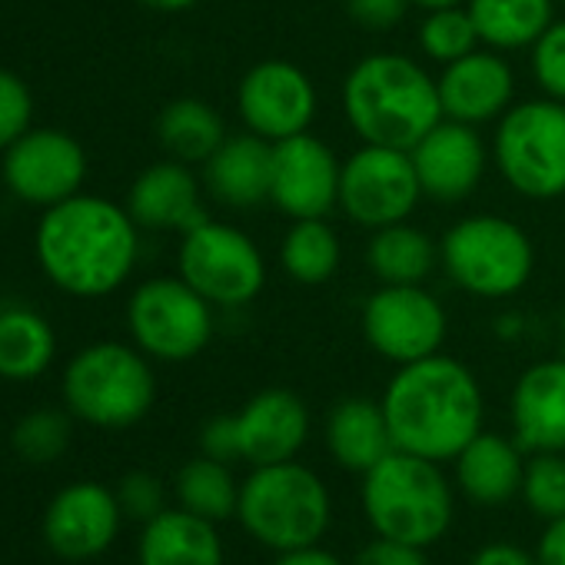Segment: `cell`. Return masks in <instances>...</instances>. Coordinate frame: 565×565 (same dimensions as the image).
I'll return each instance as SVG.
<instances>
[{"instance_id":"cell-32","label":"cell","mask_w":565,"mask_h":565,"mask_svg":"<svg viewBox=\"0 0 565 565\" xmlns=\"http://www.w3.org/2000/svg\"><path fill=\"white\" fill-rule=\"evenodd\" d=\"M416 44H419L423 57L439 64V67H446V64L482 47L479 31L466 11V4L426 11V18L419 21V31H416Z\"/></svg>"},{"instance_id":"cell-20","label":"cell","mask_w":565,"mask_h":565,"mask_svg":"<svg viewBox=\"0 0 565 565\" xmlns=\"http://www.w3.org/2000/svg\"><path fill=\"white\" fill-rule=\"evenodd\" d=\"M509 416L525 452H565V360L532 363L512 386Z\"/></svg>"},{"instance_id":"cell-11","label":"cell","mask_w":565,"mask_h":565,"mask_svg":"<svg viewBox=\"0 0 565 565\" xmlns=\"http://www.w3.org/2000/svg\"><path fill=\"white\" fill-rule=\"evenodd\" d=\"M360 327L370 350L396 366H406L443 350L449 317L423 282H403V287L383 282L376 294L366 297Z\"/></svg>"},{"instance_id":"cell-23","label":"cell","mask_w":565,"mask_h":565,"mask_svg":"<svg viewBox=\"0 0 565 565\" xmlns=\"http://www.w3.org/2000/svg\"><path fill=\"white\" fill-rule=\"evenodd\" d=\"M525 449L502 436V433H479L452 462H456V486L459 492L482 505L495 509L519 499L522 472H525Z\"/></svg>"},{"instance_id":"cell-8","label":"cell","mask_w":565,"mask_h":565,"mask_svg":"<svg viewBox=\"0 0 565 565\" xmlns=\"http://www.w3.org/2000/svg\"><path fill=\"white\" fill-rule=\"evenodd\" d=\"M499 177L525 200L565 196V104L552 97L512 104L489 143Z\"/></svg>"},{"instance_id":"cell-30","label":"cell","mask_w":565,"mask_h":565,"mask_svg":"<svg viewBox=\"0 0 565 565\" xmlns=\"http://www.w3.org/2000/svg\"><path fill=\"white\" fill-rule=\"evenodd\" d=\"M343 263V246L337 230L323 220H290V230L279 243V266L303 287H320L337 276Z\"/></svg>"},{"instance_id":"cell-37","label":"cell","mask_w":565,"mask_h":565,"mask_svg":"<svg viewBox=\"0 0 565 565\" xmlns=\"http://www.w3.org/2000/svg\"><path fill=\"white\" fill-rule=\"evenodd\" d=\"M117 499H120V509L127 519H137V522H150L153 515H160L167 509V492H163V482L150 472H127L117 486Z\"/></svg>"},{"instance_id":"cell-25","label":"cell","mask_w":565,"mask_h":565,"mask_svg":"<svg viewBox=\"0 0 565 565\" xmlns=\"http://www.w3.org/2000/svg\"><path fill=\"white\" fill-rule=\"evenodd\" d=\"M327 449L340 469L360 476L373 469L380 459H386L396 446L383 403L366 396L340 399L327 416Z\"/></svg>"},{"instance_id":"cell-7","label":"cell","mask_w":565,"mask_h":565,"mask_svg":"<svg viewBox=\"0 0 565 565\" xmlns=\"http://www.w3.org/2000/svg\"><path fill=\"white\" fill-rule=\"evenodd\" d=\"M439 266L459 290L482 300H502L532 279L535 246L519 223L499 213H476L443 233Z\"/></svg>"},{"instance_id":"cell-39","label":"cell","mask_w":565,"mask_h":565,"mask_svg":"<svg viewBox=\"0 0 565 565\" xmlns=\"http://www.w3.org/2000/svg\"><path fill=\"white\" fill-rule=\"evenodd\" d=\"M353 565H429V558H426V548L376 535L356 552Z\"/></svg>"},{"instance_id":"cell-14","label":"cell","mask_w":565,"mask_h":565,"mask_svg":"<svg viewBox=\"0 0 565 565\" xmlns=\"http://www.w3.org/2000/svg\"><path fill=\"white\" fill-rule=\"evenodd\" d=\"M84 177L87 153L64 130H28L4 150V183L31 206H57L77 196Z\"/></svg>"},{"instance_id":"cell-28","label":"cell","mask_w":565,"mask_h":565,"mask_svg":"<svg viewBox=\"0 0 565 565\" xmlns=\"http://www.w3.org/2000/svg\"><path fill=\"white\" fill-rule=\"evenodd\" d=\"M57 356V337L51 323L28 310H0V380L31 383L47 373Z\"/></svg>"},{"instance_id":"cell-6","label":"cell","mask_w":565,"mask_h":565,"mask_svg":"<svg viewBox=\"0 0 565 565\" xmlns=\"http://www.w3.org/2000/svg\"><path fill=\"white\" fill-rule=\"evenodd\" d=\"M67 413L97 429L137 426L157 399L150 356L127 343H90L64 370Z\"/></svg>"},{"instance_id":"cell-15","label":"cell","mask_w":565,"mask_h":565,"mask_svg":"<svg viewBox=\"0 0 565 565\" xmlns=\"http://www.w3.org/2000/svg\"><path fill=\"white\" fill-rule=\"evenodd\" d=\"M343 160L310 130L273 143L269 203L290 220H323L340 206Z\"/></svg>"},{"instance_id":"cell-33","label":"cell","mask_w":565,"mask_h":565,"mask_svg":"<svg viewBox=\"0 0 565 565\" xmlns=\"http://www.w3.org/2000/svg\"><path fill=\"white\" fill-rule=\"evenodd\" d=\"M71 436H74L71 413H64V409H34L14 426L11 446L24 462L44 466V462H57L67 452Z\"/></svg>"},{"instance_id":"cell-27","label":"cell","mask_w":565,"mask_h":565,"mask_svg":"<svg viewBox=\"0 0 565 565\" xmlns=\"http://www.w3.org/2000/svg\"><path fill=\"white\" fill-rule=\"evenodd\" d=\"M439 263V243L409 220L373 230L366 243V266L380 282H426Z\"/></svg>"},{"instance_id":"cell-19","label":"cell","mask_w":565,"mask_h":565,"mask_svg":"<svg viewBox=\"0 0 565 565\" xmlns=\"http://www.w3.org/2000/svg\"><path fill=\"white\" fill-rule=\"evenodd\" d=\"M436 87L446 120L482 127V124H495L512 107L515 71L499 51L479 47L446 64L443 74L436 77Z\"/></svg>"},{"instance_id":"cell-42","label":"cell","mask_w":565,"mask_h":565,"mask_svg":"<svg viewBox=\"0 0 565 565\" xmlns=\"http://www.w3.org/2000/svg\"><path fill=\"white\" fill-rule=\"evenodd\" d=\"M535 558L539 565H565V515L545 522L539 545H535Z\"/></svg>"},{"instance_id":"cell-16","label":"cell","mask_w":565,"mask_h":565,"mask_svg":"<svg viewBox=\"0 0 565 565\" xmlns=\"http://www.w3.org/2000/svg\"><path fill=\"white\" fill-rule=\"evenodd\" d=\"M124 525L117 489L100 482H71L44 509V542L67 562H87L104 555Z\"/></svg>"},{"instance_id":"cell-36","label":"cell","mask_w":565,"mask_h":565,"mask_svg":"<svg viewBox=\"0 0 565 565\" xmlns=\"http://www.w3.org/2000/svg\"><path fill=\"white\" fill-rule=\"evenodd\" d=\"M31 117H34V97L28 84L11 71H0V150H8L14 140H21L31 130Z\"/></svg>"},{"instance_id":"cell-43","label":"cell","mask_w":565,"mask_h":565,"mask_svg":"<svg viewBox=\"0 0 565 565\" xmlns=\"http://www.w3.org/2000/svg\"><path fill=\"white\" fill-rule=\"evenodd\" d=\"M269 565H347L340 555L327 552L323 545H307V548H294V552H276V558Z\"/></svg>"},{"instance_id":"cell-38","label":"cell","mask_w":565,"mask_h":565,"mask_svg":"<svg viewBox=\"0 0 565 565\" xmlns=\"http://www.w3.org/2000/svg\"><path fill=\"white\" fill-rule=\"evenodd\" d=\"M413 0H347V14L373 34L393 31L409 14Z\"/></svg>"},{"instance_id":"cell-10","label":"cell","mask_w":565,"mask_h":565,"mask_svg":"<svg viewBox=\"0 0 565 565\" xmlns=\"http://www.w3.org/2000/svg\"><path fill=\"white\" fill-rule=\"evenodd\" d=\"M177 269L216 310L253 303L266 282V259L253 236L220 220H203L183 233Z\"/></svg>"},{"instance_id":"cell-44","label":"cell","mask_w":565,"mask_h":565,"mask_svg":"<svg viewBox=\"0 0 565 565\" xmlns=\"http://www.w3.org/2000/svg\"><path fill=\"white\" fill-rule=\"evenodd\" d=\"M140 4H147L150 11H163V14H180V11L196 8L200 0H140Z\"/></svg>"},{"instance_id":"cell-17","label":"cell","mask_w":565,"mask_h":565,"mask_svg":"<svg viewBox=\"0 0 565 565\" xmlns=\"http://www.w3.org/2000/svg\"><path fill=\"white\" fill-rule=\"evenodd\" d=\"M413 167L423 186V196L436 203H462L476 193L492 163L479 127L459 120H439L413 150Z\"/></svg>"},{"instance_id":"cell-18","label":"cell","mask_w":565,"mask_h":565,"mask_svg":"<svg viewBox=\"0 0 565 565\" xmlns=\"http://www.w3.org/2000/svg\"><path fill=\"white\" fill-rule=\"evenodd\" d=\"M239 462L269 466L297 459L310 439V409L294 390H259L239 413H233Z\"/></svg>"},{"instance_id":"cell-45","label":"cell","mask_w":565,"mask_h":565,"mask_svg":"<svg viewBox=\"0 0 565 565\" xmlns=\"http://www.w3.org/2000/svg\"><path fill=\"white\" fill-rule=\"evenodd\" d=\"M456 4H466V0H413V8H419L423 14L439 11V8H456Z\"/></svg>"},{"instance_id":"cell-3","label":"cell","mask_w":565,"mask_h":565,"mask_svg":"<svg viewBox=\"0 0 565 565\" xmlns=\"http://www.w3.org/2000/svg\"><path fill=\"white\" fill-rule=\"evenodd\" d=\"M343 114L363 143L413 150L443 120V104L436 77L416 57L380 51L347 74Z\"/></svg>"},{"instance_id":"cell-22","label":"cell","mask_w":565,"mask_h":565,"mask_svg":"<svg viewBox=\"0 0 565 565\" xmlns=\"http://www.w3.org/2000/svg\"><path fill=\"white\" fill-rule=\"evenodd\" d=\"M273 143L256 134H236L203 163V190L230 210H253L269 200Z\"/></svg>"},{"instance_id":"cell-1","label":"cell","mask_w":565,"mask_h":565,"mask_svg":"<svg viewBox=\"0 0 565 565\" xmlns=\"http://www.w3.org/2000/svg\"><path fill=\"white\" fill-rule=\"evenodd\" d=\"M137 220L114 200L77 193L47 206L38 223V263L54 287L97 300L120 290L140 256Z\"/></svg>"},{"instance_id":"cell-5","label":"cell","mask_w":565,"mask_h":565,"mask_svg":"<svg viewBox=\"0 0 565 565\" xmlns=\"http://www.w3.org/2000/svg\"><path fill=\"white\" fill-rule=\"evenodd\" d=\"M236 519L269 552L320 545L333 525V495L323 476L297 459L253 466L239 482Z\"/></svg>"},{"instance_id":"cell-12","label":"cell","mask_w":565,"mask_h":565,"mask_svg":"<svg viewBox=\"0 0 565 565\" xmlns=\"http://www.w3.org/2000/svg\"><path fill=\"white\" fill-rule=\"evenodd\" d=\"M423 200L413 153L399 147L363 143L343 160L340 210L366 230L403 223Z\"/></svg>"},{"instance_id":"cell-4","label":"cell","mask_w":565,"mask_h":565,"mask_svg":"<svg viewBox=\"0 0 565 565\" xmlns=\"http://www.w3.org/2000/svg\"><path fill=\"white\" fill-rule=\"evenodd\" d=\"M360 505L373 535L429 548L456 519V489L443 462L393 449L363 472Z\"/></svg>"},{"instance_id":"cell-35","label":"cell","mask_w":565,"mask_h":565,"mask_svg":"<svg viewBox=\"0 0 565 565\" xmlns=\"http://www.w3.org/2000/svg\"><path fill=\"white\" fill-rule=\"evenodd\" d=\"M529 67L542 97L565 104V21H552L548 31L529 47Z\"/></svg>"},{"instance_id":"cell-26","label":"cell","mask_w":565,"mask_h":565,"mask_svg":"<svg viewBox=\"0 0 565 565\" xmlns=\"http://www.w3.org/2000/svg\"><path fill=\"white\" fill-rule=\"evenodd\" d=\"M482 47L529 51L555 21V0H466Z\"/></svg>"},{"instance_id":"cell-40","label":"cell","mask_w":565,"mask_h":565,"mask_svg":"<svg viewBox=\"0 0 565 565\" xmlns=\"http://www.w3.org/2000/svg\"><path fill=\"white\" fill-rule=\"evenodd\" d=\"M200 452L220 462H239V449H236V429H233V416H213L203 433H200Z\"/></svg>"},{"instance_id":"cell-31","label":"cell","mask_w":565,"mask_h":565,"mask_svg":"<svg viewBox=\"0 0 565 565\" xmlns=\"http://www.w3.org/2000/svg\"><path fill=\"white\" fill-rule=\"evenodd\" d=\"M177 502L210 522H223L236 515L239 502V482L230 472V462L196 456L180 466L177 472Z\"/></svg>"},{"instance_id":"cell-24","label":"cell","mask_w":565,"mask_h":565,"mask_svg":"<svg viewBox=\"0 0 565 565\" xmlns=\"http://www.w3.org/2000/svg\"><path fill=\"white\" fill-rule=\"evenodd\" d=\"M137 565H223V535L216 522L177 505L143 522Z\"/></svg>"},{"instance_id":"cell-13","label":"cell","mask_w":565,"mask_h":565,"mask_svg":"<svg viewBox=\"0 0 565 565\" xmlns=\"http://www.w3.org/2000/svg\"><path fill=\"white\" fill-rule=\"evenodd\" d=\"M236 110L249 134L279 143L307 134L317 117V87L307 71L290 61H259L236 87Z\"/></svg>"},{"instance_id":"cell-41","label":"cell","mask_w":565,"mask_h":565,"mask_svg":"<svg viewBox=\"0 0 565 565\" xmlns=\"http://www.w3.org/2000/svg\"><path fill=\"white\" fill-rule=\"evenodd\" d=\"M469 565H539L535 552L522 548L519 542H509V539H495V542H486L472 552Z\"/></svg>"},{"instance_id":"cell-46","label":"cell","mask_w":565,"mask_h":565,"mask_svg":"<svg viewBox=\"0 0 565 565\" xmlns=\"http://www.w3.org/2000/svg\"><path fill=\"white\" fill-rule=\"evenodd\" d=\"M562 4H565V0H562Z\"/></svg>"},{"instance_id":"cell-29","label":"cell","mask_w":565,"mask_h":565,"mask_svg":"<svg viewBox=\"0 0 565 565\" xmlns=\"http://www.w3.org/2000/svg\"><path fill=\"white\" fill-rule=\"evenodd\" d=\"M157 137L163 150L170 153V160L203 167L226 140V127H223V117L206 100L180 97L163 107L157 120Z\"/></svg>"},{"instance_id":"cell-2","label":"cell","mask_w":565,"mask_h":565,"mask_svg":"<svg viewBox=\"0 0 565 565\" xmlns=\"http://www.w3.org/2000/svg\"><path fill=\"white\" fill-rule=\"evenodd\" d=\"M380 403L393 446L433 462H452L486 423V396L476 373L443 353L399 366Z\"/></svg>"},{"instance_id":"cell-34","label":"cell","mask_w":565,"mask_h":565,"mask_svg":"<svg viewBox=\"0 0 565 565\" xmlns=\"http://www.w3.org/2000/svg\"><path fill=\"white\" fill-rule=\"evenodd\" d=\"M519 499L545 522L565 515V452H529Z\"/></svg>"},{"instance_id":"cell-9","label":"cell","mask_w":565,"mask_h":565,"mask_svg":"<svg viewBox=\"0 0 565 565\" xmlns=\"http://www.w3.org/2000/svg\"><path fill=\"white\" fill-rule=\"evenodd\" d=\"M213 303L203 300L183 276H157L134 290L127 327L134 347L160 363H186L200 356L216 330Z\"/></svg>"},{"instance_id":"cell-21","label":"cell","mask_w":565,"mask_h":565,"mask_svg":"<svg viewBox=\"0 0 565 565\" xmlns=\"http://www.w3.org/2000/svg\"><path fill=\"white\" fill-rule=\"evenodd\" d=\"M127 210L143 230H193L206 216L203 210V190L190 163L180 160H163L147 167L130 193H127Z\"/></svg>"}]
</instances>
